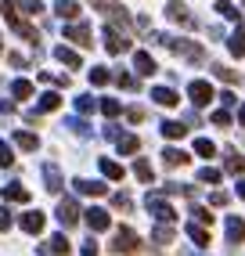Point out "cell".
Wrapping results in <instances>:
<instances>
[{
  "mask_svg": "<svg viewBox=\"0 0 245 256\" xmlns=\"http://www.w3.org/2000/svg\"><path fill=\"white\" fill-rule=\"evenodd\" d=\"M152 238H155V242H159V246H170V242H173V228H170V224L155 228V234H152Z\"/></svg>",
  "mask_w": 245,
  "mask_h": 256,
  "instance_id": "836d02e7",
  "label": "cell"
},
{
  "mask_svg": "<svg viewBox=\"0 0 245 256\" xmlns=\"http://www.w3.org/2000/svg\"><path fill=\"white\" fill-rule=\"evenodd\" d=\"M8 228H11V213L0 210V231H8Z\"/></svg>",
  "mask_w": 245,
  "mask_h": 256,
  "instance_id": "816d5d0a",
  "label": "cell"
},
{
  "mask_svg": "<svg viewBox=\"0 0 245 256\" xmlns=\"http://www.w3.org/2000/svg\"><path fill=\"white\" fill-rule=\"evenodd\" d=\"M72 184H76L80 195H94V198H104V195H108V188L98 184V180H72Z\"/></svg>",
  "mask_w": 245,
  "mask_h": 256,
  "instance_id": "9a60e30c",
  "label": "cell"
},
{
  "mask_svg": "<svg viewBox=\"0 0 245 256\" xmlns=\"http://www.w3.org/2000/svg\"><path fill=\"white\" fill-rule=\"evenodd\" d=\"M152 98L159 101L162 108H173V105H177V101H180V94H173L170 87H155V90H152Z\"/></svg>",
  "mask_w": 245,
  "mask_h": 256,
  "instance_id": "44dd1931",
  "label": "cell"
},
{
  "mask_svg": "<svg viewBox=\"0 0 245 256\" xmlns=\"http://www.w3.org/2000/svg\"><path fill=\"white\" fill-rule=\"evenodd\" d=\"M83 220H86V228L90 231H108V224H112V216H108V210H86L83 213Z\"/></svg>",
  "mask_w": 245,
  "mask_h": 256,
  "instance_id": "9c48e42d",
  "label": "cell"
},
{
  "mask_svg": "<svg viewBox=\"0 0 245 256\" xmlns=\"http://www.w3.org/2000/svg\"><path fill=\"white\" fill-rule=\"evenodd\" d=\"M54 11L62 14V18H68V22H76V18H80V4H76V0H58Z\"/></svg>",
  "mask_w": 245,
  "mask_h": 256,
  "instance_id": "7402d4cb",
  "label": "cell"
},
{
  "mask_svg": "<svg viewBox=\"0 0 245 256\" xmlns=\"http://www.w3.org/2000/svg\"><path fill=\"white\" fill-rule=\"evenodd\" d=\"M238 198H245V180H238Z\"/></svg>",
  "mask_w": 245,
  "mask_h": 256,
  "instance_id": "db71d44e",
  "label": "cell"
},
{
  "mask_svg": "<svg viewBox=\"0 0 245 256\" xmlns=\"http://www.w3.org/2000/svg\"><path fill=\"white\" fill-rule=\"evenodd\" d=\"M44 224H47L44 213H26V216H22V231H26V234H40Z\"/></svg>",
  "mask_w": 245,
  "mask_h": 256,
  "instance_id": "ac0fdd59",
  "label": "cell"
},
{
  "mask_svg": "<svg viewBox=\"0 0 245 256\" xmlns=\"http://www.w3.org/2000/svg\"><path fill=\"white\" fill-rule=\"evenodd\" d=\"M0 54H4V44H0Z\"/></svg>",
  "mask_w": 245,
  "mask_h": 256,
  "instance_id": "9f6ffc18",
  "label": "cell"
},
{
  "mask_svg": "<svg viewBox=\"0 0 245 256\" xmlns=\"http://www.w3.org/2000/svg\"><path fill=\"white\" fill-rule=\"evenodd\" d=\"M238 119H242V126H245V105H242V108H238Z\"/></svg>",
  "mask_w": 245,
  "mask_h": 256,
  "instance_id": "11a10c76",
  "label": "cell"
},
{
  "mask_svg": "<svg viewBox=\"0 0 245 256\" xmlns=\"http://www.w3.org/2000/svg\"><path fill=\"white\" fill-rule=\"evenodd\" d=\"M191 213H195V220H198V224H209V228H213V213H209V210H202V206H195V210H191Z\"/></svg>",
  "mask_w": 245,
  "mask_h": 256,
  "instance_id": "7bdbcfd3",
  "label": "cell"
},
{
  "mask_svg": "<svg viewBox=\"0 0 245 256\" xmlns=\"http://www.w3.org/2000/svg\"><path fill=\"white\" fill-rule=\"evenodd\" d=\"M14 144H18L22 152H36V134H26V130H18V134H14Z\"/></svg>",
  "mask_w": 245,
  "mask_h": 256,
  "instance_id": "4316f807",
  "label": "cell"
},
{
  "mask_svg": "<svg viewBox=\"0 0 245 256\" xmlns=\"http://www.w3.org/2000/svg\"><path fill=\"white\" fill-rule=\"evenodd\" d=\"M11 112H14V108L8 105V101H0V116H11Z\"/></svg>",
  "mask_w": 245,
  "mask_h": 256,
  "instance_id": "f5cc1de1",
  "label": "cell"
},
{
  "mask_svg": "<svg viewBox=\"0 0 245 256\" xmlns=\"http://www.w3.org/2000/svg\"><path fill=\"white\" fill-rule=\"evenodd\" d=\"M101 174L108 180H122V177H126V170H122L119 162H112V159H101Z\"/></svg>",
  "mask_w": 245,
  "mask_h": 256,
  "instance_id": "d4e9b609",
  "label": "cell"
},
{
  "mask_svg": "<svg viewBox=\"0 0 245 256\" xmlns=\"http://www.w3.org/2000/svg\"><path fill=\"white\" fill-rule=\"evenodd\" d=\"M101 112H104V116H119V101H116V98H104V101H101Z\"/></svg>",
  "mask_w": 245,
  "mask_h": 256,
  "instance_id": "ab89813d",
  "label": "cell"
},
{
  "mask_svg": "<svg viewBox=\"0 0 245 256\" xmlns=\"http://www.w3.org/2000/svg\"><path fill=\"white\" fill-rule=\"evenodd\" d=\"M188 98H191V105H209L213 87H209L206 80H195V83H188Z\"/></svg>",
  "mask_w": 245,
  "mask_h": 256,
  "instance_id": "ba28073f",
  "label": "cell"
},
{
  "mask_svg": "<svg viewBox=\"0 0 245 256\" xmlns=\"http://www.w3.org/2000/svg\"><path fill=\"white\" fill-rule=\"evenodd\" d=\"M76 108L80 112H94V101L90 98H76Z\"/></svg>",
  "mask_w": 245,
  "mask_h": 256,
  "instance_id": "7dc6e473",
  "label": "cell"
},
{
  "mask_svg": "<svg viewBox=\"0 0 245 256\" xmlns=\"http://www.w3.org/2000/svg\"><path fill=\"white\" fill-rule=\"evenodd\" d=\"M54 58H58L62 65H68V69H80V54H76L72 47H65V44H62V47H54Z\"/></svg>",
  "mask_w": 245,
  "mask_h": 256,
  "instance_id": "ffe728a7",
  "label": "cell"
},
{
  "mask_svg": "<svg viewBox=\"0 0 245 256\" xmlns=\"http://www.w3.org/2000/svg\"><path fill=\"white\" fill-rule=\"evenodd\" d=\"M227 242H231V246H234V242H238V246L245 242V220H242V216H227Z\"/></svg>",
  "mask_w": 245,
  "mask_h": 256,
  "instance_id": "30bf717a",
  "label": "cell"
},
{
  "mask_svg": "<svg viewBox=\"0 0 245 256\" xmlns=\"http://www.w3.org/2000/svg\"><path fill=\"white\" fill-rule=\"evenodd\" d=\"M18 11H26V14H40V11H44V4H40V0H26Z\"/></svg>",
  "mask_w": 245,
  "mask_h": 256,
  "instance_id": "ee69618b",
  "label": "cell"
},
{
  "mask_svg": "<svg viewBox=\"0 0 245 256\" xmlns=\"http://www.w3.org/2000/svg\"><path fill=\"white\" fill-rule=\"evenodd\" d=\"M227 50H231L234 58H242V54H245V32H242V29H234V32H231V40H227Z\"/></svg>",
  "mask_w": 245,
  "mask_h": 256,
  "instance_id": "484cf974",
  "label": "cell"
},
{
  "mask_svg": "<svg viewBox=\"0 0 245 256\" xmlns=\"http://www.w3.org/2000/svg\"><path fill=\"white\" fill-rule=\"evenodd\" d=\"M216 11L224 14V18H234V22H238V11H234L231 0H216Z\"/></svg>",
  "mask_w": 245,
  "mask_h": 256,
  "instance_id": "74e56055",
  "label": "cell"
},
{
  "mask_svg": "<svg viewBox=\"0 0 245 256\" xmlns=\"http://www.w3.org/2000/svg\"><path fill=\"white\" fill-rule=\"evenodd\" d=\"M65 126L72 130V134H86V123H83V119H65Z\"/></svg>",
  "mask_w": 245,
  "mask_h": 256,
  "instance_id": "f6af8a7d",
  "label": "cell"
},
{
  "mask_svg": "<svg viewBox=\"0 0 245 256\" xmlns=\"http://www.w3.org/2000/svg\"><path fill=\"white\" fill-rule=\"evenodd\" d=\"M184 123H177V119H166V123H162V134H166V138L170 141H177V138H184Z\"/></svg>",
  "mask_w": 245,
  "mask_h": 256,
  "instance_id": "83f0119b",
  "label": "cell"
},
{
  "mask_svg": "<svg viewBox=\"0 0 245 256\" xmlns=\"http://www.w3.org/2000/svg\"><path fill=\"white\" fill-rule=\"evenodd\" d=\"M137 249H141V238H137V231L119 228V231H116V242H112V252H119V256L126 252V256H130V252H137Z\"/></svg>",
  "mask_w": 245,
  "mask_h": 256,
  "instance_id": "5b68a950",
  "label": "cell"
},
{
  "mask_svg": "<svg viewBox=\"0 0 245 256\" xmlns=\"http://www.w3.org/2000/svg\"><path fill=\"white\" fill-rule=\"evenodd\" d=\"M94 4V11H101L104 18H112V22H122V29L130 26V14H126V8L119 4V0H90Z\"/></svg>",
  "mask_w": 245,
  "mask_h": 256,
  "instance_id": "277c9868",
  "label": "cell"
},
{
  "mask_svg": "<svg viewBox=\"0 0 245 256\" xmlns=\"http://www.w3.org/2000/svg\"><path fill=\"white\" fill-rule=\"evenodd\" d=\"M166 11H170V18H173V22H180V26H188V29L195 26V18L188 14V8L180 4V0H170V8H166Z\"/></svg>",
  "mask_w": 245,
  "mask_h": 256,
  "instance_id": "4fadbf2b",
  "label": "cell"
},
{
  "mask_svg": "<svg viewBox=\"0 0 245 256\" xmlns=\"http://www.w3.org/2000/svg\"><path fill=\"white\" fill-rule=\"evenodd\" d=\"M195 152H198L202 159H209V156H216V144L209 141V138H198V141H195Z\"/></svg>",
  "mask_w": 245,
  "mask_h": 256,
  "instance_id": "4dcf8cb0",
  "label": "cell"
},
{
  "mask_svg": "<svg viewBox=\"0 0 245 256\" xmlns=\"http://www.w3.org/2000/svg\"><path fill=\"white\" fill-rule=\"evenodd\" d=\"M188 159H191V156H188V152H180V148H166V152H162V162H166V166H188Z\"/></svg>",
  "mask_w": 245,
  "mask_h": 256,
  "instance_id": "cb8c5ba5",
  "label": "cell"
},
{
  "mask_svg": "<svg viewBox=\"0 0 245 256\" xmlns=\"http://www.w3.org/2000/svg\"><path fill=\"white\" fill-rule=\"evenodd\" d=\"M188 238H191V242H195L198 249H206V246H209V231L198 224V220H191V224H188Z\"/></svg>",
  "mask_w": 245,
  "mask_h": 256,
  "instance_id": "2e32d148",
  "label": "cell"
},
{
  "mask_svg": "<svg viewBox=\"0 0 245 256\" xmlns=\"http://www.w3.org/2000/svg\"><path fill=\"white\" fill-rule=\"evenodd\" d=\"M14 162V156H11V144L8 141H0V166H11Z\"/></svg>",
  "mask_w": 245,
  "mask_h": 256,
  "instance_id": "60d3db41",
  "label": "cell"
},
{
  "mask_svg": "<svg viewBox=\"0 0 245 256\" xmlns=\"http://www.w3.org/2000/svg\"><path fill=\"white\" fill-rule=\"evenodd\" d=\"M108 80H112L108 69H101V65H94V69H90V83H94V87H104Z\"/></svg>",
  "mask_w": 245,
  "mask_h": 256,
  "instance_id": "1f68e13d",
  "label": "cell"
},
{
  "mask_svg": "<svg viewBox=\"0 0 245 256\" xmlns=\"http://www.w3.org/2000/svg\"><path fill=\"white\" fill-rule=\"evenodd\" d=\"M4 202H29V188H22V184H4Z\"/></svg>",
  "mask_w": 245,
  "mask_h": 256,
  "instance_id": "e0dca14e",
  "label": "cell"
},
{
  "mask_svg": "<svg viewBox=\"0 0 245 256\" xmlns=\"http://www.w3.org/2000/svg\"><path fill=\"white\" fill-rule=\"evenodd\" d=\"M134 69L141 72V76H152L155 69H159V65H155V58L148 54V50H137V54H134Z\"/></svg>",
  "mask_w": 245,
  "mask_h": 256,
  "instance_id": "7c38bea8",
  "label": "cell"
},
{
  "mask_svg": "<svg viewBox=\"0 0 245 256\" xmlns=\"http://www.w3.org/2000/svg\"><path fill=\"white\" fill-rule=\"evenodd\" d=\"M65 40H72V44H80V47H90V44H94L86 26H65Z\"/></svg>",
  "mask_w": 245,
  "mask_h": 256,
  "instance_id": "8fae6325",
  "label": "cell"
},
{
  "mask_svg": "<svg viewBox=\"0 0 245 256\" xmlns=\"http://www.w3.org/2000/svg\"><path fill=\"white\" fill-rule=\"evenodd\" d=\"M213 123H216V126H231V116L220 108V112H213Z\"/></svg>",
  "mask_w": 245,
  "mask_h": 256,
  "instance_id": "bcb514c9",
  "label": "cell"
},
{
  "mask_svg": "<svg viewBox=\"0 0 245 256\" xmlns=\"http://www.w3.org/2000/svg\"><path fill=\"white\" fill-rule=\"evenodd\" d=\"M11 94H14V98H29V94H32V83H29V80H14V83H11Z\"/></svg>",
  "mask_w": 245,
  "mask_h": 256,
  "instance_id": "d6a6232c",
  "label": "cell"
},
{
  "mask_svg": "<svg viewBox=\"0 0 245 256\" xmlns=\"http://www.w3.org/2000/svg\"><path fill=\"white\" fill-rule=\"evenodd\" d=\"M58 105H62V98H58V94H44V98H40V105H36V112H54Z\"/></svg>",
  "mask_w": 245,
  "mask_h": 256,
  "instance_id": "f546056e",
  "label": "cell"
},
{
  "mask_svg": "<svg viewBox=\"0 0 245 256\" xmlns=\"http://www.w3.org/2000/svg\"><path fill=\"white\" fill-rule=\"evenodd\" d=\"M126 119H130V123H141V119H144V108H126Z\"/></svg>",
  "mask_w": 245,
  "mask_h": 256,
  "instance_id": "c3c4849f",
  "label": "cell"
},
{
  "mask_svg": "<svg viewBox=\"0 0 245 256\" xmlns=\"http://www.w3.org/2000/svg\"><path fill=\"white\" fill-rule=\"evenodd\" d=\"M0 14L8 18V26H11L14 32H18V36H26L29 44H40V40H36V29H32V26H26V22L18 18V8H14L11 0H4V4H0Z\"/></svg>",
  "mask_w": 245,
  "mask_h": 256,
  "instance_id": "7a4b0ae2",
  "label": "cell"
},
{
  "mask_svg": "<svg viewBox=\"0 0 245 256\" xmlns=\"http://www.w3.org/2000/svg\"><path fill=\"white\" fill-rule=\"evenodd\" d=\"M101 36H104V50H108V54H122V50H130V40L122 36L119 29H112V26H104Z\"/></svg>",
  "mask_w": 245,
  "mask_h": 256,
  "instance_id": "8992f818",
  "label": "cell"
},
{
  "mask_svg": "<svg viewBox=\"0 0 245 256\" xmlns=\"http://www.w3.org/2000/svg\"><path fill=\"white\" fill-rule=\"evenodd\" d=\"M144 206H148V213L159 220V224H173V220H177V213H173L170 202L159 198V195H152V192H148V198H144Z\"/></svg>",
  "mask_w": 245,
  "mask_h": 256,
  "instance_id": "3957f363",
  "label": "cell"
},
{
  "mask_svg": "<svg viewBox=\"0 0 245 256\" xmlns=\"http://www.w3.org/2000/svg\"><path fill=\"white\" fill-rule=\"evenodd\" d=\"M134 174H137V180H144V184H152V180H155V174H152V162H148V159H137Z\"/></svg>",
  "mask_w": 245,
  "mask_h": 256,
  "instance_id": "f1b7e54d",
  "label": "cell"
},
{
  "mask_svg": "<svg viewBox=\"0 0 245 256\" xmlns=\"http://www.w3.org/2000/svg\"><path fill=\"white\" fill-rule=\"evenodd\" d=\"M80 252H83V256H98V242H94V238H90V242H83Z\"/></svg>",
  "mask_w": 245,
  "mask_h": 256,
  "instance_id": "f907efd6",
  "label": "cell"
},
{
  "mask_svg": "<svg viewBox=\"0 0 245 256\" xmlns=\"http://www.w3.org/2000/svg\"><path fill=\"white\" fill-rule=\"evenodd\" d=\"M112 206H116V210H122V213H130V210H134V198H130V195H122V192H119V195L112 198Z\"/></svg>",
  "mask_w": 245,
  "mask_h": 256,
  "instance_id": "f35d334b",
  "label": "cell"
},
{
  "mask_svg": "<svg viewBox=\"0 0 245 256\" xmlns=\"http://www.w3.org/2000/svg\"><path fill=\"white\" fill-rule=\"evenodd\" d=\"M54 216H58V224H62V228L68 231V228H76V224H80V206H76L72 198H62V202H58V213H54Z\"/></svg>",
  "mask_w": 245,
  "mask_h": 256,
  "instance_id": "52a82bcc",
  "label": "cell"
},
{
  "mask_svg": "<svg viewBox=\"0 0 245 256\" xmlns=\"http://www.w3.org/2000/svg\"><path fill=\"white\" fill-rule=\"evenodd\" d=\"M44 252H50V256H68L65 234H50V238H47V246H44Z\"/></svg>",
  "mask_w": 245,
  "mask_h": 256,
  "instance_id": "d6986e66",
  "label": "cell"
},
{
  "mask_svg": "<svg viewBox=\"0 0 245 256\" xmlns=\"http://www.w3.org/2000/svg\"><path fill=\"white\" fill-rule=\"evenodd\" d=\"M155 40L166 44L173 54H180V58H188V62H202V58H206V50H202L198 44H191V40H173V36H162V32H159Z\"/></svg>",
  "mask_w": 245,
  "mask_h": 256,
  "instance_id": "6da1fadb",
  "label": "cell"
},
{
  "mask_svg": "<svg viewBox=\"0 0 245 256\" xmlns=\"http://www.w3.org/2000/svg\"><path fill=\"white\" fill-rule=\"evenodd\" d=\"M116 83H119V87H126V90H137V80H134L130 72H119V76H116Z\"/></svg>",
  "mask_w": 245,
  "mask_h": 256,
  "instance_id": "b9f144b4",
  "label": "cell"
},
{
  "mask_svg": "<svg viewBox=\"0 0 245 256\" xmlns=\"http://www.w3.org/2000/svg\"><path fill=\"white\" fill-rule=\"evenodd\" d=\"M213 76H220L224 83H234V80H238V72H234V69H227V65H213Z\"/></svg>",
  "mask_w": 245,
  "mask_h": 256,
  "instance_id": "d590c367",
  "label": "cell"
},
{
  "mask_svg": "<svg viewBox=\"0 0 245 256\" xmlns=\"http://www.w3.org/2000/svg\"><path fill=\"white\" fill-rule=\"evenodd\" d=\"M209 202H213V206H227V192H213Z\"/></svg>",
  "mask_w": 245,
  "mask_h": 256,
  "instance_id": "681fc988",
  "label": "cell"
},
{
  "mask_svg": "<svg viewBox=\"0 0 245 256\" xmlns=\"http://www.w3.org/2000/svg\"><path fill=\"white\" fill-rule=\"evenodd\" d=\"M198 180H202V184H216V180H220V170L202 166V170H198Z\"/></svg>",
  "mask_w": 245,
  "mask_h": 256,
  "instance_id": "e575fe53",
  "label": "cell"
},
{
  "mask_svg": "<svg viewBox=\"0 0 245 256\" xmlns=\"http://www.w3.org/2000/svg\"><path fill=\"white\" fill-rule=\"evenodd\" d=\"M116 141H119V152H126V156L141 148V141H137V138H130V134H126V138H116Z\"/></svg>",
  "mask_w": 245,
  "mask_h": 256,
  "instance_id": "8d00e7d4",
  "label": "cell"
},
{
  "mask_svg": "<svg viewBox=\"0 0 245 256\" xmlns=\"http://www.w3.org/2000/svg\"><path fill=\"white\" fill-rule=\"evenodd\" d=\"M44 180H47V184H44L47 192H62V184H65V180H62V170H58L54 162H47V166H44Z\"/></svg>",
  "mask_w": 245,
  "mask_h": 256,
  "instance_id": "5bb4252c",
  "label": "cell"
},
{
  "mask_svg": "<svg viewBox=\"0 0 245 256\" xmlns=\"http://www.w3.org/2000/svg\"><path fill=\"white\" fill-rule=\"evenodd\" d=\"M224 166H227V174H245V156H238V152L231 148L224 156Z\"/></svg>",
  "mask_w": 245,
  "mask_h": 256,
  "instance_id": "603a6c76",
  "label": "cell"
}]
</instances>
